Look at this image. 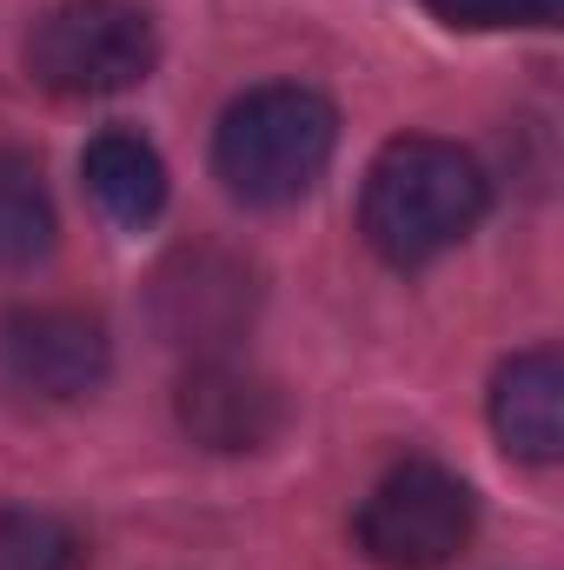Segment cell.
Returning a JSON list of instances; mask_svg holds the SVG:
<instances>
[{
    "label": "cell",
    "instance_id": "cell-1",
    "mask_svg": "<svg viewBox=\"0 0 564 570\" xmlns=\"http://www.w3.org/2000/svg\"><path fill=\"white\" fill-rule=\"evenodd\" d=\"M485 166L465 146L406 134L366 166L359 233L386 266H431L485 219Z\"/></svg>",
    "mask_w": 564,
    "mask_h": 570
},
{
    "label": "cell",
    "instance_id": "cell-2",
    "mask_svg": "<svg viewBox=\"0 0 564 570\" xmlns=\"http://www.w3.org/2000/svg\"><path fill=\"white\" fill-rule=\"evenodd\" d=\"M339 146V114L312 87H253L220 114L213 134V173L246 206H292L305 199Z\"/></svg>",
    "mask_w": 564,
    "mask_h": 570
},
{
    "label": "cell",
    "instance_id": "cell-3",
    "mask_svg": "<svg viewBox=\"0 0 564 570\" xmlns=\"http://www.w3.org/2000/svg\"><path fill=\"white\" fill-rule=\"evenodd\" d=\"M159 60V33L140 0H60L27 33V73L67 100H107L140 87Z\"/></svg>",
    "mask_w": 564,
    "mask_h": 570
},
{
    "label": "cell",
    "instance_id": "cell-4",
    "mask_svg": "<svg viewBox=\"0 0 564 570\" xmlns=\"http://www.w3.org/2000/svg\"><path fill=\"white\" fill-rule=\"evenodd\" d=\"M471 484L431 458L392 464L359 504V551L386 570H438L471 544Z\"/></svg>",
    "mask_w": 564,
    "mask_h": 570
},
{
    "label": "cell",
    "instance_id": "cell-5",
    "mask_svg": "<svg viewBox=\"0 0 564 570\" xmlns=\"http://www.w3.org/2000/svg\"><path fill=\"white\" fill-rule=\"evenodd\" d=\"M260 285L253 266L220 253V246H179L159 273H153V318L173 345L186 352H226L246 325H253Z\"/></svg>",
    "mask_w": 564,
    "mask_h": 570
},
{
    "label": "cell",
    "instance_id": "cell-6",
    "mask_svg": "<svg viewBox=\"0 0 564 570\" xmlns=\"http://www.w3.org/2000/svg\"><path fill=\"white\" fill-rule=\"evenodd\" d=\"M0 379L27 399L67 405L107 379V325L74 305H33L0 325Z\"/></svg>",
    "mask_w": 564,
    "mask_h": 570
},
{
    "label": "cell",
    "instance_id": "cell-7",
    "mask_svg": "<svg viewBox=\"0 0 564 570\" xmlns=\"http://www.w3.org/2000/svg\"><path fill=\"white\" fill-rule=\"evenodd\" d=\"M173 405H179V431H186L193 444L226 451V458L266 451L285 431L280 385H273L266 372L240 365V358H220V352H206V358L179 379V399H173Z\"/></svg>",
    "mask_w": 564,
    "mask_h": 570
},
{
    "label": "cell",
    "instance_id": "cell-8",
    "mask_svg": "<svg viewBox=\"0 0 564 570\" xmlns=\"http://www.w3.org/2000/svg\"><path fill=\"white\" fill-rule=\"evenodd\" d=\"M492 431L525 464H552L564 451V365L552 345H532L512 365H498V379H492Z\"/></svg>",
    "mask_w": 564,
    "mask_h": 570
},
{
    "label": "cell",
    "instance_id": "cell-9",
    "mask_svg": "<svg viewBox=\"0 0 564 570\" xmlns=\"http://www.w3.org/2000/svg\"><path fill=\"white\" fill-rule=\"evenodd\" d=\"M80 179H87L94 206H100L114 226H153L159 206H166V159H159L140 134H127V127H107V134L87 140Z\"/></svg>",
    "mask_w": 564,
    "mask_h": 570
},
{
    "label": "cell",
    "instance_id": "cell-10",
    "mask_svg": "<svg viewBox=\"0 0 564 570\" xmlns=\"http://www.w3.org/2000/svg\"><path fill=\"white\" fill-rule=\"evenodd\" d=\"M47 246H54V199L40 186V166L0 146V273L47 259Z\"/></svg>",
    "mask_w": 564,
    "mask_h": 570
},
{
    "label": "cell",
    "instance_id": "cell-11",
    "mask_svg": "<svg viewBox=\"0 0 564 570\" xmlns=\"http://www.w3.org/2000/svg\"><path fill=\"white\" fill-rule=\"evenodd\" d=\"M0 570H87V538L54 511H0Z\"/></svg>",
    "mask_w": 564,
    "mask_h": 570
},
{
    "label": "cell",
    "instance_id": "cell-12",
    "mask_svg": "<svg viewBox=\"0 0 564 570\" xmlns=\"http://www.w3.org/2000/svg\"><path fill=\"white\" fill-rule=\"evenodd\" d=\"M445 27H471V33H498V27H552L564 0H425Z\"/></svg>",
    "mask_w": 564,
    "mask_h": 570
}]
</instances>
